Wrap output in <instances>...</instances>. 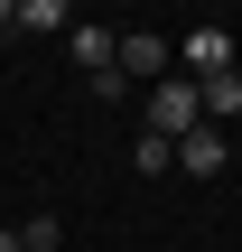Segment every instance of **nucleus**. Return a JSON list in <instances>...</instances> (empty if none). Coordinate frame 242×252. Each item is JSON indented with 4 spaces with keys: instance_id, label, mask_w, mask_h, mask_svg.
Listing matches in <instances>:
<instances>
[{
    "instance_id": "nucleus-1",
    "label": "nucleus",
    "mask_w": 242,
    "mask_h": 252,
    "mask_svg": "<svg viewBox=\"0 0 242 252\" xmlns=\"http://www.w3.org/2000/svg\"><path fill=\"white\" fill-rule=\"evenodd\" d=\"M140 122H149V140H187V131H205V103H196V84L187 75H159L149 94H140Z\"/></svg>"
},
{
    "instance_id": "nucleus-2",
    "label": "nucleus",
    "mask_w": 242,
    "mask_h": 252,
    "mask_svg": "<svg viewBox=\"0 0 242 252\" xmlns=\"http://www.w3.org/2000/svg\"><path fill=\"white\" fill-rule=\"evenodd\" d=\"M112 75H121L131 94H149V84L168 75V37H159V28H121V56H112Z\"/></svg>"
},
{
    "instance_id": "nucleus-7",
    "label": "nucleus",
    "mask_w": 242,
    "mask_h": 252,
    "mask_svg": "<svg viewBox=\"0 0 242 252\" xmlns=\"http://www.w3.org/2000/svg\"><path fill=\"white\" fill-rule=\"evenodd\" d=\"M9 28H28V37H56V28H75V9H65V0H9Z\"/></svg>"
},
{
    "instance_id": "nucleus-10",
    "label": "nucleus",
    "mask_w": 242,
    "mask_h": 252,
    "mask_svg": "<svg viewBox=\"0 0 242 252\" xmlns=\"http://www.w3.org/2000/svg\"><path fill=\"white\" fill-rule=\"evenodd\" d=\"M0 252H19V234H9V224H0Z\"/></svg>"
},
{
    "instance_id": "nucleus-6",
    "label": "nucleus",
    "mask_w": 242,
    "mask_h": 252,
    "mask_svg": "<svg viewBox=\"0 0 242 252\" xmlns=\"http://www.w3.org/2000/svg\"><path fill=\"white\" fill-rule=\"evenodd\" d=\"M196 103H205V122H215V131L242 122V65H233V75H205V84H196Z\"/></svg>"
},
{
    "instance_id": "nucleus-9",
    "label": "nucleus",
    "mask_w": 242,
    "mask_h": 252,
    "mask_svg": "<svg viewBox=\"0 0 242 252\" xmlns=\"http://www.w3.org/2000/svg\"><path fill=\"white\" fill-rule=\"evenodd\" d=\"M56 243H65L56 215H28V224H19V252H56Z\"/></svg>"
},
{
    "instance_id": "nucleus-4",
    "label": "nucleus",
    "mask_w": 242,
    "mask_h": 252,
    "mask_svg": "<svg viewBox=\"0 0 242 252\" xmlns=\"http://www.w3.org/2000/svg\"><path fill=\"white\" fill-rule=\"evenodd\" d=\"M65 47H75V65H84V75H112V56H121V28H65Z\"/></svg>"
},
{
    "instance_id": "nucleus-5",
    "label": "nucleus",
    "mask_w": 242,
    "mask_h": 252,
    "mask_svg": "<svg viewBox=\"0 0 242 252\" xmlns=\"http://www.w3.org/2000/svg\"><path fill=\"white\" fill-rule=\"evenodd\" d=\"M177 168H187V178H224V131H215V122L187 131V140H177Z\"/></svg>"
},
{
    "instance_id": "nucleus-3",
    "label": "nucleus",
    "mask_w": 242,
    "mask_h": 252,
    "mask_svg": "<svg viewBox=\"0 0 242 252\" xmlns=\"http://www.w3.org/2000/svg\"><path fill=\"white\" fill-rule=\"evenodd\" d=\"M187 84H205V75H233V28H187Z\"/></svg>"
},
{
    "instance_id": "nucleus-8",
    "label": "nucleus",
    "mask_w": 242,
    "mask_h": 252,
    "mask_svg": "<svg viewBox=\"0 0 242 252\" xmlns=\"http://www.w3.org/2000/svg\"><path fill=\"white\" fill-rule=\"evenodd\" d=\"M131 168H140V178H168V168H177V150H168V140H149V131H140V150H131Z\"/></svg>"
}]
</instances>
